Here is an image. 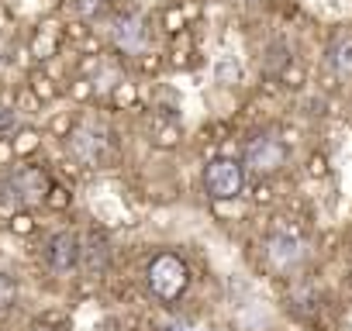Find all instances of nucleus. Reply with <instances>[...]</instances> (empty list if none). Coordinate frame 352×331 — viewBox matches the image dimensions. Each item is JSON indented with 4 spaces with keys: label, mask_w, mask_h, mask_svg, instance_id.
Here are the masks:
<instances>
[{
    "label": "nucleus",
    "mask_w": 352,
    "mask_h": 331,
    "mask_svg": "<svg viewBox=\"0 0 352 331\" xmlns=\"http://www.w3.org/2000/svg\"><path fill=\"white\" fill-rule=\"evenodd\" d=\"M145 279H148V290H152L155 297L176 300V297L187 290V283H190V269H187V262H184L180 255L162 252V255H155V259L148 262Z\"/></svg>",
    "instance_id": "1"
},
{
    "label": "nucleus",
    "mask_w": 352,
    "mask_h": 331,
    "mask_svg": "<svg viewBox=\"0 0 352 331\" xmlns=\"http://www.w3.org/2000/svg\"><path fill=\"white\" fill-rule=\"evenodd\" d=\"M242 187H245V162L221 155L204 166V194L211 201H235Z\"/></svg>",
    "instance_id": "2"
},
{
    "label": "nucleus",
    "mask_w": 352,
    "mask_h": 331,
    "mask_svg": "<svg viewBox=\"0 0 352 331\" xmlns=\"http://www.w3.org/2000/svg\"><path fill=\"white\" fill-rule=\"evenodd\" d=\"M245 170H252L256 176H273L283 170V162H287V145L280 135L266 131V135H256L249 145H245Z\"/></svg>",
    "instance_id": "3"
},
{
    "label": "nucleus",
    "mask_w": 352,
    "mask_h": 331,
    "mask_svg": "<svg viewBox=\"0 0 352 331\" xmlns=\"http://www.w3.org/2000/svg\"><path fill=\"white\" fill-rule=\"evenodd\" d=\"M304 255H307V249H304L300 235H294V231H276V235H270V242H266V259H270V266L280 269V273L297 269V266L304 262Z\"/></svg>",
    "instance_id": "4"
},
{
    "label": "nucleus",
    "mask_w": 352,
    "mask_h": 331,
    "mask_svg": "<svg viewBox=\"0 0 352 331\" xmlns=\"http://www.w3.org/2000/svg\"><path fill=\"white\" fill-rule=\"evenodd\" d=\"M69 138V152L83 162V166H97L100 159H104V148H107V138H104V131L97 128V124H80L73 135H66Z\"/></svg>",
    "instance_id": "5"
},
{
    "label": "nucleus",
    "mask_w": 352,
    "mask_h": 331,
    "mask_svg": "<svg viewBox=\"0 0 352 331\" xmlns=\"http://www.w3.org/2000/svg\"><path fill=\"white\" fill-rule=\"evenodd\" d=\"M83 262V242L76 231H59L52 242H49V266L56 273H73L80 269Z\"/></svg>",
    "instance_id": "6"
},
{
    "label": "nucleus",
    "mask_w": 352,
    "mask_h": 331,
    "mask_svg": "<svg viewBox=\"0 0 352 331\" xmlns=\"http://www.w3.org/2000/svg\"><path fill=\"white\" fill-rule=\"evenodd\" d=\"M11 180V187H14V194L21 197V204L28 207V204H42V201H49V176H45V170H35V166H25V170H18L14 176H8Z\"/></svg>",
    "instance_id": "7"
},
{
    "label": "nucleus",
    "mask_w": 352,
    "mask_h": 331,
    "mask_svg": "<svg viewBox=\"0 0 352 331\" xmlns=\"http://www.w3.org/2000/svg\"><path fill=\"white\" fill-rule=\"evenodd\" d=\"M114 45L128 56H142L148 52V28L142 18H121L114 21Z\"/></svg>",
    "instance_id": "8"
},
{
    "label": "nucleus",
    "mask_w": 352,
    "mask_h": 331,
    "mask_svg": "<svg viewBox=\"0 0 352 331\" xmlns=\"http://www.w3.org/2000/svg\"><path fill=\"white\" fill-rule=\"evenodd\" d=\"M328 62H331V69L338 73V76H352V38H338L335 45H331V52H328Z\"/></svg>",
    "instance_id": "9"
},
{
    "label": "nucleus",
    "mask_w": 352,
    "mask_h": 331,
    "mask_svg": "<svg viewBox=\"0 0 352 331\" xmlns=\"http://www.w3.org/2000/svg\"><path fill=\"white\" fill-rule=\"evenodd\" d=\"M56 49H59L56 32H52V25H45V28L32 38V56H35V59H52V56H56Z\"/></svg>",
    "instance_id": "10"
},
{
    "label": "nucleus",
    "mask_w": 352,
    "mask_h": 331,
    "mask_svg": "<svg viewBox=\"0 0 352 331\" xmlns=\"http://www.w3.org/2000/svg\"><path fill=\"white\" fill-rule=\"evenodd\" d=\"M11 141H14V155H32V152L38 148L42 135H38L35 128H21V131H18V135H14Z\"/></svg>",
    "instance_id": "11"
},
{
    "label": "nucleus",
    "mask_w": 352,
    "mask_h": 331,
    "mask_svg": "<svg viewBox=\"0 0 352 331\" xmlns=\"http://www.w3.org/2000/svg\"><path fill=\"white\" fill-rule=\"evenodd\" d=\"M214 80H218L221 87H232V83L239 80V62H235L232 56H221L218 66H214Z\"/></svg>",
    "instance_id": "12"
},
{
    "label": "nucleus",
    "mask_w": 352,
    "mask_h": 331,
    "mask_svg": "<svg viewBox=\"0 0 352 331\" xmlns=\"http://www.w3.org/2000/svg\"><path fill=\"white\" fill-rule=\"evenodd\" d=\"M32 93H35L38 100H56V97H59V87H56L52 76H35V80H32Z\"/></svg>",
    "instance_id": "13"
},
{
    "label": "nucleus",
    "mask_w": 352,
    "mask_h": 331,
    "mask_svg": "<svg viewBox=\"0 0 352 331\" xmlns=\"http://www.w3.org/2000/svg\"><path fill=\"white\" fill-rule=\"evenodd\" d=\"M135 97H138L135 83H124V80H118V87L111 90V100H114V107H128V104H135Z\"/></svg>",
    "instance_id": "14"
},
{
    "label": "nucleus",
    "mask_w": 352,
    "mask_h": 331,
    "mask_svg": "<svg viewBox=\"0 0 352 331\" xmlns=\"http://www.w3.org/2000/svg\"><path fill=\"white\" fill-rule=\"evenodd\" d=\"M14 300H18V283H14L8 273H0V310L11 307Z\"/></svg>",
    "instance_id": "15"
},
{
    "label": "nucleus",
    "mask_w": 352,
    "mask_h": 331,
    "mask_svg": "<svg viewBox=\"0 0 352 331\" xmlns=\"http://www.w3.org/2000/svg\"><path fill=\"white\" fill-rule=\"evenodd\" d=\"M14 128H18V111L0 104V135H14Z\"/></svg>",
    "instance_id": "16"
},
{
    "label": "nucleus",
    "mask_w": 352,
    "mask_h": 331,
    "mask_svg": "<svg viewBox=\"0 0 352 331\" xmlns=\"http://www.w3.org/2000/svg\"><path fill=\"white\" fill-rule=\"evenodd\" d=\"M162 21H166V32H184V25H187V21H184V11H180V8H169Z\"/></svg>",
    "instance_id": "17"
},
{
    "label": "nucleus",
    "mask_w": 352,
    "mask_h": 331,
    "mask_svg": "<svg viewBox=\"0 0 352 331\" xmlns=\"http://www.w3.org/2000/svg\"><path fill=\"white\" fill-rule=\"evenodd\" d=\"M180 141V128H173V124H166L159 135H155V145H162V148H169V145H176Z\"/></svg>",
    "instance_id": "18"
},
{
    "label": "nucleus",
    "mask_w": 352,
    "mask_h": 331,
    "mask_svg": "<svg viewBox=\"0 0 352 331\" xmlns=\"http://www.w3.org/2000/svg\"><path fill=\"white\" fill-rule=\"evenodd\" d=\"M11 228H14V231H21V235H28V231H32V218L18 211V214L11 218Z\"/></svg>",
    "instance_id": "19"
},
{
    "label": "nucleus",
    "mask_w": 352,
    "mask_h": 331,
    "mask_svg": "<svg viewBox=\"0 0 352 331\" xmlns=\"http://www.w3.org/2000/svg\"><path fill=\"white\" fill-rule=\"evenodd\" d=\"M49 204H52V207H66V204H69L66 190H63V187H52V190H49Z\"/></svg>",
    "instance_id": "20"
},
{
    "label": "nucleus",
    "mask_w": 352,
    "mask_h": 331,
    "mask_svg": "<svg viewBox=\"0 0 352 331\" xmlns=\"http://www.w3.org/2000/svg\"><path fill=\"white\" fill-rule=\"evenodd\" d=\"M100 4H104V0H76V11L80 14H97Z\"/></svg>",
    "instance_id": "21"
},
{
    "label": "nucleus",
    "mask_w": 352,
    "mask_h": 331,
    "mask_svg": "<svg viewBox=\"0 0 352 331\" xmlns=\"http://www.w3.org/2000/svg\"><path fill=\"white\" fill-rule=\"evenodd\" d=\"M8 159H14V141L11 138H0V162H8Z\"/></svg>",
    "instance_id": "22"
},
{
    "label": "nucleus",
    "mask_w": 352,
    "mask_h": 331,
    "mask_svg": "<svg viewBox=\"0 0 352 331\" xmlns=\"http://www.w3.org/2000/svg\"><path fill=\"white\" fill-rule=\"evenodd\" d=\"M311 176H324V155H311Z\"/></svg>",
    "instance_id": "23"
},
{
    "label": "nucleus",
    "mask_w": 352,
    "mask_h": 331,
    "mask_svg": "<svg viewBox=\"0 0 352 331\" xmlns=\"http://www.w3.org/2000/svg\"><path fill=\"white\" fill-rule=\"evenodd\" d=\"M35 331H52V328H35Z\"/></svg>",
    "instance_id": "24"
}]
</instances>
